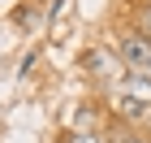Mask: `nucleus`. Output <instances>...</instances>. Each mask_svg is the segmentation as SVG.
<instances>
[{"mask_svg":"<svg viewBox=\"0 0 151 143\" xmlns=\"http://www.w3.org/2000/svg\"><path fill=\"white\" fill-rule=\"evenodd\" d=\"M69 143H108V139H104V134H95V130H91V134H69Z\"/></svg>","mask_w":151,"mask_h":143,"instance_id":"5","label":"nucleus"},{"mask_svg":"<svg viewBox=\"0 0 151 143\" xmlns=\"http://www.w3.org/2000/svg\"><path fill=\"white\" fill-rule=\"evenodd\" d=\"M112 143H151V139H138V134H129V130H121Z\"/></svg>","mask_w":151,"mask_h":143,"instance_id":"6","label":"nucleus"},{"mask_svg":"<svg viewBox=\"0 0 151 143\" xmlns=\"http://www.w3.org/2000/svg\"><path fill=\"white\" fill-rule=\"evenodd\" d=\"M91 117H95L91 108H73V113H69V126H73V134H91Z\"/></svg>","mask_w":151,"mask_h":143,"instance_id":"4","label":"nucleus"},{"mask_svg":"<svg viewBox=\"0 0 151 143\" xmlns=\"http://www.w3.org/2000/svg\"><path fill=\"white\" fill-rule=\"evenodd\" d=\"M142 126H151V108H147V113H142Z\"/></svg>","mask_w":151,"mask_h":143,"instance_id":"7","label":"nucleus"},{"mask_svg":"<svg viewBox=\"0 0 151 143\" xmlns=\"http://www.w3.org/2000/svg\"><path fill=\"white\" fill-rule=\"evenodd\" d=\"M112 91H121V95H129L134 104L151 108V74H125L121 87H112Z\"/></svg>","mask_w":151,"mask_h":143,"instance_id":"3","label":"nucleus"},{"mask_svg":"<svg viewBox=\"0 0 151 143\" xmlns=\"http://www.w3.org/2000/svg\"><path fill=\"white\" fill-rule=\"evenodd\" d=\"M104 83H112V87H121V78H125V65H121V57L116 52H108V48H95L91 52V61H86Z\"/></svg>","mask_w":151,"mask_h":143,"instance_id":"2","label":"nucleus"},{"mask_svg":"<svg viewBox=\"0 0 151 143\" xmlns=\"http://www.w3.org/2000/svg\"><path fill=\"white\" fill-rule=\"evenodd\" d=\"M116 57H121L125 74H151V39L147 35H125Z\"/></svg>","mask_w":151,"mask_h":143,"instance_id":"1","label":"nucleus"}]
</instances>
